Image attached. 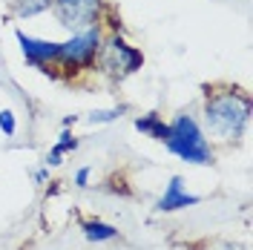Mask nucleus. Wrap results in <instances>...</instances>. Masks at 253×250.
I'll list each match as a JSON object with an SVG mask.
<instances>
[{
  "mask_svg": "<svg viewBox=\"0 0 253 250\" xmlns=\"http://www.w3.org/2000/svg\"><path fill=\"white\" fill-rule=\"evenodd\" d=\"M164 144L170 147V153L181 158V161H187V164H213V147H210V141L207 135L202 132V126L196 124V118H190V115H175L173 124H167V138Z\"/></svg>",
  "mask_w": 253,
  "mask_h": 250,
  "instance_id": "obj_2",
  "label": "nucleus"
},
{
  "mask_svg": "<svg viewBox=\"0 0 253 250\" xmlns=\"http://www.w3.org/2000/svg\"><path fill=\"white\" fill-rule=\"evenodd\" d=\"M98 49H101V32H98V26H92V29H86V32H78L66 43H61L58 46V61L55 63H61L66 69L89 66L98 58Z\"/></svg>",
  "mask_w": 253,
  "mask_h": 250,
  "instance_id": "obj_5",
  "label": "nucleus"
},
{
  "mask_svg": "<svg viewBox=\"0 0 253 250\" xmlns=\"http://www.w3.org/2000/svg\"><path fill=\"white\" fill-rule=\"evenodd\" d=\"M0 129H3L6 135H15V115H12V110L0 112Z\"/></svg>",
  "mask_w": 253,
  "mask_h": 250,
  "instance_id": "obj_12",
  "label": "nucleus"
},
{
  "mask_svg": "<svg viewBox=\"0 0 253 250\" xmlns=\"http://www.w3.org/2000/svg\"><path fill=\"white\" fill-rule=\"evenodd\" d=\"M17 43L23 49V58L29 66L35 69H46L49 63L58 61V46L61 43H49V41H35V38H26L23 32H17Z\"/></svg>",
  "mask_w": 253,
  "mask_h": 250,
  "instance_id": "obj_6",
  "label": "nucleus"
},
{
  "mask_svg": "<svg viewBox=\"0 0 253 250\" xmlns=\"http://www.w3.org/2000/svg\"><path fill=\"white\" fill-rule=\"evenodd\" d=\"M72 150H78V141H75V135H69V132H61L58 144L52 147V153L46 156V167H58V164H61V158L66 156V153H72Z\"/></svg>",
  "mask_w": 253,
  "mask_h": 250,
  "instance_id": "obj_9",
  "label": "nucleus"
},
{
  "mask_svg": "<svg viewBox=\"0 0 253 250\" xmlns=\"http://www.w3.org/2000/svg\"><path fill=\"white\" fill-rule=\"evenodd\" d=\"M52 12H55L61 26L78 35V32L98 26L101 0H52Z\"/></svg>",
  "mask_w": 253,
  "mask_h": 250,
  "instance_id": "obj_4",
  "label": "nucleus"
},
{
  "mask_svg": "<svg viewBox=\"0 0 253 250\" xmlns=\"http://www.w3.org/2000/svg\"><path fill=\"white\" fill-rule=\"evenodd\" d=\"M118 112H121V110H110V112H92V115H89V121H112V118H115Z\"/></svg>",
  "mask_w": 253,
  "mask_h": 250,
  "instance_id": "obj_13",
  "label": "nucleus"
},
{
  "mask_svg": "<svg viewBox=\"0 0 253 250\" xmlns=\"http://www.w3.org/2000/svg\"><path fill=\"white\" fill-rule=\"evenodd\" d=\"M89 167H81L78 172H75V184H78V187H86V181H89Z\"/></svg>",
  "mask_w": 253,
  "mask_h": 250,
  "instance_id": "obj_14",
  "label": "nucleus"
},
{
  "mask_svg": "<svg viewBox=\"0 0 253 250\" xmlns=\"http://www.w3.org/2000/svg\"><path fill=\"white\" fill-rule=\"evenodd\" d=\"M202 202V196H193L184 190V178L181 175H173L170 184L164 190V196L156 202V210L158 213H173V210H181V207H193V204Z\"/></svg>",
  "mask_w": 253,
  "mask_h": 250,
  "instance_id": "obj_7",
  "label": "nucleus"
},
{
  "mask_svg": "<svg viewBox=\"0 0 253 250\" xmlns=\"http://www.w3.org/2000/svg\"><path fill=\"white\" fill-rule=\"evenodd\" d=\"M251 121V98L236 86H213L205 101V126L216 141H239Z\"/></svg>",
  "mask_w": 253,
  "mask_h": 250,
  "instance_id": "obj_1",
  "label": "nucleus"
},
{
  "mask_svg": "<svg viewBox=\"0 0 253 250\" xmlns=\"http://www.w3.org/2000/svg\"><path fill=\"white\" fill-rule=\"evenodd\" d=\"M135 129L144 132V135H150V138H156V141L167 138V124L158 118V112H150V115L138 118V121H135Z\"/></svg>",
  "mask_w": 253,
  "mask_h": 250,
  "instance_id": "obj_8",
  "label": "nucleus"
},
{
  "mask_svg": "<svg viewBox=\"0 0 253 250\" xmlns=\"http://www.w3.org/2000/svg\"><path fill=\"white\" fill-rule=\"evenodd\" d=\"M46 178H49V167H43V170H38V172H35V181H38V184H43Z\"/></svg>",
  "mask_w": 253,
  "mask_h": 250,
  "instance_id": "obj_15",
  "label": "nucleus"
},
{
  "mask_svg": "<svg viewBox=\"0 0 253 250\" xmlns=\"http://www.w3.org/2000/svg\"><path fill=\"white\" fill-rule=\"evenodd\" d=\"M98 55H101V69H104L110 78H126V75H132L135 69H141V63H144L141 52L132 49L124 38H118V35H110L107 41H101Z\"/></svg>",
  "mask_w": 253,
  "mask_h": 250,
  "instance_id": "obj_3",
  "label": "nucleus"
},
{
  "mask_svg": "<svg viewBox=\"0 0 253 250\" xmlns=\"http://www.w3.org/2000/svg\"><path fill=\"white\" fill-rule=\"evenodd\" d=\"M52 9V0H12V12L17 17H35Z\"/></svg>",
  "mask_w": 253,
  "mask_h": 250,
  "instance_id": "obj_11",
  "label": "nucleus"
},
{
  "mask_svg": "<svg viewBox=\"0 0 253 250\" xmlns=\"http://www.w3.org/2000/svg\"><path fill=\"white\" fill-rule=\"evenodd\" d=\"M84 236L89 242H112L118 236V230L107 221H84Z\"/></svg>",
  "mask_w": 253,
  "mask_h": 250,
  "instance_id": "obj_10",
  "label": "nucleus"
}]
</instances>
